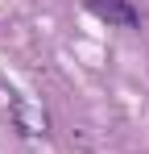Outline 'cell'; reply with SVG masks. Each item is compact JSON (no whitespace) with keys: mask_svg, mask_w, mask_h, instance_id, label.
I'll use <instances>...</instances> for the list:
<instances>
[{"mask_svg":"<svg viewBox=\"0 0 149 154\" xmlns=\"http://www.w3.org/2000/svg\"><path fill=\"white\" fill-rule=\"evenodd\" d=\"M83 4L91 17H99L112 29H141V13L133 8V0H83Z\"/></svg>","mask_w":149,"mask_h":154,"instance_id":"cell-1","label":"cell"}]
</instances>
